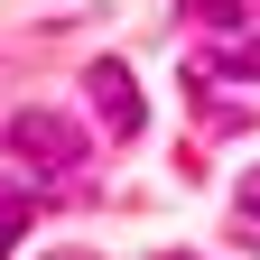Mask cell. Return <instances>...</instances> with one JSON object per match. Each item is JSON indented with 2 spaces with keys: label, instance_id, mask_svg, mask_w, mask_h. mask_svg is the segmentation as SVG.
Instances as JSON below:
<instances>
[{
  "label": "cell",
  "instance_id": "8992f818",
  "mask_svg": "<svg viewBox=\"0 0 260 260\" xmlns=\"http://www.w3.org/2000/svg\"><path fill=\"white\" fill-rule=\"evenodd\" d=\"M242 214H260V177H242Z\"/></svg>",
  "mask_w": 260,
  "mask_h": 260
},
{
  "label": "cell",
  "instance_id": "6da1fadb",
  "mask_svg": "<svg viewBox=\"0 0 260 260\" xmlns=\"http://www.w3.org/2000/svg\"><path fill=\"white\" fill-rule=\"evenodd\" d=\"M10 149H19L38 177L84 168V130H75V121H56V112H19V121H10Z\"/></svg>",
  "mask_w": 260,
  "mask_h": 260
},
{
  "label": "cell",
  "instance_id": "277c9868",
  "mask_svg": "<svg viewBox=\"0 0 260 260\" xmlns=\"http://www.w3.org/2000/svg\"><path fill=\"white\" fill-rule=\"evenodd\" d=\"M19 233H28V195H0V260H10Z\"/></svg>",
  "mask_w": 260,
  "mask_h": 260
},
{
  "label": "cell",
  "instance_id": "52a82bcc",
  "mask_svg": "<svg viewBox=\"0 0 260 260\" xmlns=\"http://www.w3.org/2000/svg\"><path fill=\"white\" fill-rule=\"evenodd\" d=\"M56 260H84V251H56Z\"/></svg>",
  "mask_w": 260,
  "mask_h": 260
},
{
  "label": "cell",
  "instance_id": "7a4b0ae2",
  "mask_svg": "<svg viewBox=\"0 0 260 260\" xmlns=\"http://www.w3.org/2000/svg\"><path fill=\"white\" fill-rule=\"evenodd\" d=\"M84 93H93V112H103V121L121 130V140H140L149 103H140V75H130L121 56H103V65H93V75H84Z\"/></svg>",
  "mask_w": 260,
  "mask_h": 260
},
{
  "label": "cell",
  "instance_id": "3957f363",
  "mask_svg": "<svg viewBox=\"0 0 260 260\" xmlns=\"http://www.w3.org/2000/svg\"><path fill=\"white\" fill-rule=\"evenodd\" d=\"M205 65H214V75H242V84H260V38H233V47H214Z\"/></svg>",
  "mask_w": 260,
  "mask_h": 260
},
{
  "label": "cell",
  "instance_id": "5b68a950",
  "mask_svg": "<svg viewBox=\"0 0 260 260\" xmlns=\"http://www.w3.org/2000/svg\"><path fill=\"white\" fill-rule=\"evenodd\" d=\"M186 19H205V28H242V0H186Z\"/></svg>",
  "mask_w": 260,
  "mask_h": 260
}]
</instances>
